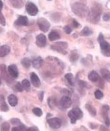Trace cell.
Instances as JSON below:
<instances>
[{
    "instance_id": "34",
    "label": "cell",
    "mask_w": 110,
    "mask_h": 131,
    "mask_svg": "<svg viewBox=\"0 0 110 131\" xmlns=\"http://www.w3.org/2000/svg\"><path fill=\"white\" fill-rule=\"evenodd\" d=\"M48 103H49V105H50V108H53V107H55V105H56L55 98L54 97H50L49 99H48Z\"/></svg>"
},
{
    "instance_id": "21",
    "label": "cell",
    "mask_w": 110,
    "mask_h": 131,
    "mask_svg": "<svg viewBox=\"0 0 110 131\" xmlns=\"http://www.w3.org/2000/svg\"><path fill=\"white\" fill-rule=\"evenodd\" d=\"M9 1H10L11 5L16 8H21L23 6V0H9Z\"/></svg>"
},
{
    "instance_id": "39",
    "label": "cell",
    "mask_w": 110,
    "mask_h": 131,
    "mask_svg": "<svg viewBox=\"0 0 110 131\" xmlns=\"http://www.w3.org/2000/svg\"><path fill=\"white\" fill-rule=\"evenodd\" d=\"M26 131H39L38 128L37 127H36V126H32V127H29V128H27V130Z\"/></svg>"
},
{
    "instance_id": "13",
    "label": "cell",
    "mask_w": 110,
    "mask_h": 131,
    "mask_svg": "<svg viewBox=\"0 0 110 131\" xmlns=\"http://www.w3.org/2000/svg\"><path fill=\"white\" fill-rule=\"evenodd\" d=\"M88 78H89V80H90L91 82H101V79H100L99 74L97 73L95 70L91 71V73L89 74Z\"/></svg>"
},
{
    "instance_id": "36",
    "label": "cell",
    "mask_w": 110,
    "mask_h": 131,
    "mask_svg": "<svg viewBox=\"0 0 110 131\" xmlns=\"http://www.w3.org/2000/svg\"><path fill=\"white\" fill-rule=\"evenodd\" d=\"M63 30H64V32H65L66 34H70V33L72 32V28L70 27V26H68V25H66V26L63 27Z\"/></svg>"
},
{
    "instance_id": "27",
    "label": "cell",
    "mask_w": 110,
    "mask_h": 131,
    "mask_svg": "<svg viewBox=\"0 0 110 131\" xmlns=\"http://www.w3.org/2000/svg\"><path fill=\"white\" fill-rule=\"evenodd\" d=\"M78 59V54H77V52L76 51H73L71 52V54H70V61H71L72 63H75L76 61Z\"/></svg>"
},
{
    "instance_id": "42",
    "label": "cell",
    "mask_w": 110,
    "mask_h": 131,
    "mask_svg": "<svg viewBox=\"0 0 110 131\" xmlns=\"http://www.w3.org/2000/svg\"><path fill=\"white\" fill-rule=\"evenodd\" d=\"M103 40H104V36H103V34H100L99 37H98V41H99V43Z\"/></svg>"
},
{
    "instance_id": "41",
    "label": "cell",
    "mask_w": 110,
    "mask_h": 131,
    "mask_svg": "<svg viewBox=\"0 0 110 131\" xmlns=\"http://www.w3.org/2000/svg\"><path fill=\"white\" fill-rule=\"evenodd\" d=\"M109 19H110L109 14H105V15H104V21H108Z\"/></svg>"
},
{
    "instance_id": "18",
    "label": "cell",
    "mask_w": 110,
    "mask_h": 131,
    "mask_svg": "<svg viewBox=\"0 0 110 131\" xmlns=\"http://www.w3.org/2000/svg\"><path fill=\"white\" fill-rule=\"evenodd\" d=\"M8 104L12 107H15L18 104V98L15 95H10V96H8Z\"/></svg>"
},
{
    "instance_id": "6",
    "label": "cell",
    "mask_w": 110,
    "mask_h": 131,
    "mask_svg": "<svg viewBox=\"0 0 110 131\" xmlns=\"http://www.w3.org/2000/svg\"><path fill=\"white\" fill-rule=\"evenodd\" d=\"M37 25H38V27L40 28V30L43 31V32L49 31V29H50V23H49V21H47V20L44 19V18H39V19L37 20Z\"/></svg>"
},
{
    "instance_id": "33",
    "label": "cell",
    "mask_w": 110,
    "mask_h": 131,
    "mask_svg": "<svg viewBox=\"0 0 110 131\" xmlns=\"http://www.w3.org/2000/svg\"><path fill=\"white\" fill-rule=\"evenodd\" d=\"M33 113L35 115H36V116H41L43 112H42L41 109H39V108H34V109H33Z\"/></svg>"
},
{
    "instance_id": "12",
    "label": "cell",
    "mask_w": 110,
    "mask_h": 131,
    "mask_svg": "<svg viewBox=\"0 0 110 131\" xmlns=\"http://www.w3.org/2000/svg\"><path fill=\"white\" fill-rule=\"evenodd\" d=\"M36 44H37V46L41 47V48L46 46V44H47V38H46L45 35L40 34V35H38L36 37Z\"/></svg>"
},
{
    "instance_id": "14",
    "label": "cell",
    "mask_w": 110,
    "mask_h": 131,
    "mask_svg": "<svg viewBox=\"0 0 110 131\" xmlns=\"http://www.w3.org/2000/svg\"><path fill=\"white\" fill-rule=\"evenodd\" d=\"M30 78H31V82H32V84H33L34 86H36V87H38L39 85H40V80H39L38 76H37L36 73L32 72L30 75Z\"/></svg>"
},
{
    "instance_id": "43",
    "label": "cell",
    "mask_w": 110,
    "mask_h": 131,
    "mask_svg": "<svg viewBox=\"0 0 110 131\" xmlns=\"http://www.w3.org/2000/svg\"><path fill=\"white\" fill-rule=\"evenodd\" d=\"M40 96H39V98H40V100H43V95H44V93L43 92H40Z\"/></svg>"
},
{
    "instance_id": "19",
    "label": "cell",
    "mask_w": 110,
    "mask_h": 131,
    "mask_svg": "<svg viewBox=\"0 0 110 131\" xmlns=\"http://www.w3.org/2000/svg\"><path fill=\"white\" fill-rule=\"evenodd\" d=\"M42 64H43V60H42L41 57L34 58L33 61H32V65H33L34 68H40V67L42 66Z\"/></svg>"
},
{
    "instance_id": "20",
    "label": "cell",
    "mask_w": 110,
    "mask_h": 131,
    "mask_svg": "<svg viewBox=\"0 0 110 131\" xmlns=\"http://www.w3.org/2000/svg\"><path fill=\"white\" fill-rule=\"evenodd\" d=\"M101 74H102L103 79L105 80V81H106L108 82H110V71H108L105 68H102L101 69Z\"/></svg>"
},
{
    "instance_id": "32",
    "label": "cell",
    "mask_w": 110,
    "mask_h": 131,
    "mask_svg": "<svg viewBox=\"0 0 110 131\" xmlns=\"http://www.w3.org/2000/svg\"><path fill=\"white\" fill-rule=\"evenodd\" d=\"M9 123L14 125V126H21L22 123H21V121L19 119H17V118H12L10 121H9Z\"/></svg>"
},
{
    "instance_id": "38",
    "label": "cell",
    "mask_w": 110,
    "mask_h": 131,
    "mask_svg": "<svg viewBox=\"0 0 110 131\" xmlns=\"http://www.w3.org/2000/svg\"><path fill=\"white\" fill-rule=\"evenodd\" d=\"M78 84H79L80 87H86L87 86V83L85 82H82V81H78Z\"/></svg>"
},
{
    "instance_id": "24",
    "label": "cell",
    "mask_w": 110,
    "mask_h": 131,
    "mask_svg": "<svg viewBox=\"0 0 110 131\" xmlns=\"http://www.w3.org/2000/svg\"><path fill=\"white\" fill-rule=\"evenodd\" d=\"M91 33H92V31H91L88 26H85V27L82 29V31H81V33H80V35L83 36V37H87V36L91 35Z\"/></svg>"
},
{
    "instance_id": "45",
    "label": "cell",
    "mask_w": 110,
    "mask_h": 131,
    "mask_svg": "<svg viewBox=\"0 0 110 131\" xmlns=\"http://www.w3.org/2000/svg\"><path fill=\"white\" fill-rule=\"evenodd\" d=\"M49 1H50V0H49Z\"/></svg>"
},
{
    "instance_id": "3",
    "label": "cell",
    "mask_w": 110,
    "mask_h": 131,
    "mask_svg": "<svg viewBox=\"0 0 110 131\" xmlns=\"http://www.w3.org/2000/svg\"><path fill=\"white\" fill-rule=\"evenodd\" d=\"M68 117L71 121V124H75L77 120L81 119L83 117V112L79 108H74L68 112Z\"/></svg>"
},
{
    "instance_id": "10",
    "label": "cell",
    "mask_w": 110,
    "mask_h": 131,
    "mask_svg": "<svg viewBox=\"0 0 110 131\" xmlns=\"http://www.w3.org/2000/svg\"><path fill=\"white\" fill-rule=\"evenodd\" d=\"M108 112H109V106H108V105H104V106L102 107V115L104 116L105 125L107 126L110 125V121H109V119H108Z\"/></svg>"
},
{
    "instance_id": "31",
    "label": "cell",
    "mask_w": 110,
    "mask_h": 131,
    "mask_svg": "<svg viewBox=\"0 0 110 131\" xmlns=\"http://www.w3.org/2000/svg\"><path fill=\"white\" fill-rule=\"evenodd\" d=\"M22 87H23V89L28 90L29 87H30V82H29L28 80H23L22 82Z\"/></svg>"
},
{
    "instance_id": "23",
    "label": "cell",
    "mask_w": 110,
    "mask_h": 131,
    "mask_svg": "<svg viewBox=\"0 0 110 131\" xmlns=\"http://www.w3.org/2000/svg\"><path fill=\"white\" fill-rule=\"evenodd\" d=\"M86 109L91 113V116H96V110L94 109L93 106H91L90 104H86Z\"/></svg>"
},
{
    "instance_id": "25",
    "label": "cell",
    "mask_w": 110,
    "mask_h": 131,
    "mask_svg": "<svg viewBox=\"0 0 110 131\" xmlns=\"http://www.w3.org/2000/svg\"><path fill=\"white\" fill-rule=\"evenodd\" d=\"M31 64H32V62H31V60L29 59V58H23V59L22 60V65L25 68H30Z\"/></svg>"
},
{
    "instance_id": "29",
    "label": "cell",
    "mask_w": 110,
    "mask_h": 131,
    "mask_svg": "<svg viewBox=\"0 0 110 131\" xmlns=\"http://www.w3.org/2000/svg\"><path fill=\"white\" fill-rule=\"evenodd\" d=\"M94 96H95L96 99H101V98H103V96H104V94H103V92L101 90L97 89V90H95V92H94Z\"/></svg>"
},
{
    "instance_id": "4",
    "label": "cell",
    "mask_w": 110,
    "mask_h": 131,
    "mask_svg": "<svg viewBox=\"0 0 110 131\" xmlns=\"http://www.w3.org/2000/svg\"><path fill=\"white\" fill-rule=\"evenodd\" d=\"M71 104H72L71 98L66 96H63V97L61 98V100L59 101V108H60L61 110L64 111V110L68 109L69 107L71 106Z\"/></svg>"
},
{
    "instance_id": "35",
    "label": "cell",
    "mask_w": 110,
    "mask_h": 131,
    "mask_svg": "<svg viewBox=\"0 0 110 131\" xmlns=\"http://www.w3.org/2000/svg\"><path fill=\"white\" fill-rule=\"evenodd\" d=\"M15 89H16L17 91H19V92H22V91L23 90V87H22V83H20V82H17L16 85H15Z\"/></svg>"
},
{
    "instance_id": "17",
    "label": "cell",
    "mask_w": 110,
    "mask_h": 131,
    "mask_svg": "<svg viewBox=\"0 0 110 131\" xmlns=\"http://www.w3.org/2000/svg\"><path fill=\"white\" fill-rule=\"evenodd\" d=\"M61 38L60 34H59V32H57V31H51V32L49 34V39L51 41H55L57 40V39H59V38Z\"/></svg>"
},
{
    "instance_id": "16",
    "label": "cell",
    "mask_w": 110,
    "mask_h": 131,
    "mask_svg": "<svg viewBox=\"0 0 110 131\" xmlns=\"http://www.w3.org/2000/svg\"><path fill=\"white\" fill-rule=\"evenodd\" d=\"M10 52V48L8 45H2L0 47V56L1 57H4L6 55H8Z\"/></svg>"
},
{
    "instance_id": "44",
    "label": "cell",
    "mask_w": 110,
    "mask_h": 131,
    "mask_svg": "<svg viewBox=\"0 0 110 131\" xmlns=\"http://www.w3.org/2000/svg\"><path fill=\"white\" fill-rule=\"evenodd\" d=\"M2 8H3V2L1 1V0H0V10H1Z\"/></svg>"
},
{
    "instance_id": "30",
    "label": "cell",
    "mask_w": 110,
    "mask_h": 131,
    "mask_svg": "<svg viewBox=\"0 0 110 131\" xmlns=\"http://www.w3.org/2000/svg\"><path fill=\"white\" fill-rule=\"evenodd\" d=\"M27 130V128H26V126H24V125H21V126H16V127H13V129H12V131H26Z\"/></svg>"
},
{
    "instance_id": "8",
    "label": "cell",
    "mask_w": 110,
    "mask_h": 131,
    "mask_svg": "<svg viewBox=\"0 0 110 131\" xmlns=\"http://www.w3.org/2000/svg\"><path fill=\"white\" fill-rule=\"evenodd\" d=\"M100 47L102 50V53L107 57H110V44L105 39L100 42Z\"/></svg>"
},
{
    "instance_id": "37",
    "label": "cell",
    "mask_w": 110,
    "mask_h": 131,
    "mask_svg": "<svg viewBox=\"0 0 110 131\" xmlns=\"http://www.w3.org/2000/svg\"><path fill=\"white\" fill-rule=\"evenodd\" d=\"M0 23H1V25H6L5 18H4V15H3L2 13L0 14Z\"/></svg>"
},
{
    "instance_id": "15",
    "label": "cell",
    "mask_w": 110,
    "mask_h": 131,
    "mask_svg": "<svg viewBox=\"0 0 110 131\" xmlns=\"http://www.w3.org/2000/svg\"><path fill=\"white\" fill-rule=\"evenodd\" d=\"M16 25L20 26H25L28 25V19L26 16H20L16 21Z\"/></svg>"
},
{
    "instance_id": "40",
    "label": "cell",
    "mask_w": 110,
    "mask_h": 131,
    "mask_svg": "<svg viewBox=\"0 0 110 131\" xmlns=\"http://www.w3.org/2000/svg\"><path fill=\"white\" fill-rule=\"evenodd\" d=\"M73 25H74L75 27H79L80 25H79V24H78V23L77 22V21H76V20H73Z\"/></svg>"
},
{
    "instance_id": "26",
    "label": "cell",
    "mask_w": 110,
    "mask_h": 131,
    "mask_svg": "<svg viewBox=\"0 0 110 131\" xmlns=\"http://www.w3.org/2000/svg\"><path fill=\"white\" fill-rule=\"evenodd\" d=\"M1 111L2 112H8V105L6 104V101L4 100V96H1Z\"/></svg>"
},
{
    "instance_id": "22",
    "label": "cell",
    "mask_w": 110,
    "mask_h": 131,
    "mask_svg": "<svg viewBox=\"0 0 110 131\" xmlns=\"http://www.w3.org/2000/svg\"><path fill=\"white\" fill-rule=\"evenodd\" d=\"M65 79H66V81L68 82V83L71 86H74L75 85V78H74V76H73V74H71V73H67V74H65Z\"/></svg>"
},
{
    "instance_id": "28",
    "label": "cell",
    "mask_w": 110,
    "mask_h": 131,
    "mask_svg": "<svg viewBox=\"0 0 110 131\" xmlns=\"http://www.w3.org/2000/svg\"><path fill=\"white\" fill-rule=\"evenodd\" d=\"M9 127H10V123L4 122L1 125V131H9Z\"/></svg>"
},
{
    "instance_id": "5",
    "label": "cell",
    "mask_w": 110,
    "mask_h": 131,
    "mask_svg": "<svg viewBox=\"0 0 110 131\" xmlns=\"http://www.w3.org/2000/svg\"><path fill=\"white\" fill-rule=\"evenodd\" d=\"M51 49L58 52H62L63 54H65V50L67 49V43L66 42H57L51 46Z\"/></svg>"
},
{
    "instance_id": "11",
    "label": "cell",
    "mask_w": 110,
    "mask_h": 131,
    "mask_svg": "<svg viewBox=\"0 0 110 131\" xmlns=\"http://www.w3.org/2000/svg\"><path fill=\"white\" fill-rule=\"evenodd\" d=\"M8 72L12 78H17L19 76V71H18V68L16 65H10L8 67Z\"/></svg>"
},
{
    "instance_id": "7",
    "label": "cell",
    "mask_w": 110,
    "mask_h": 131,
    "mask_svg": "<svg viewBox=\"0 0 110 131\" xmlns=\"http://www.w3.org/2000/svg\"><path fill=\"white\" fill-rule=\"evenodd\" d=\"M48 124H49V126L51 127V128H54V129H58L60 128L61 126H62V120H61L60 118H50V119H48Z\"/></svg>"
},
{
    "instance_id": "9",
    "label": "cell",
    "mask_w": 110,
    "mask_h": 131,
    "mask_svg": "<svg viewBox=\"0 0 110 131\" xmlns=\"http://www.w3.org/2000/svg\"><path fill=\"white\" fill-rule=\"evenodd\" d=\"M26 11L31 16H36L37 12H38V8H37V7L34 3L29 2L26 4Z\"/></svg>"
},
{
    "instance_id": "2",
    "label": "cell",
    "mask_w": 110,
    "mask_h": 131,
    "mask_svg": "<svg viewBox=\"0 0 110 131\" xmlns=\"http://www.w3.org/2000/svg\"><path fill=\"white\" fill-rule=\"evenodd\" d=\"M72 10H73V12L76 15L81 17V18L86 16L88 17L89 12H90L89 8L85 5L80 4V3H75V4H73V6H72Z\"/></svg>"
},
{
    "instance_id": "1",
    "label": "cell",
    "mask_w": 110,
    "mask_h": 131,
    "mask_svg": "<svg viewBox=\"0 0 110 131\" xmlns=\"http://www.w3.org/2000/svg\"><path fill=\"white\" fill-rule=\"evenodd\" d=\"M101 13H102V8L100 5H95L93 6L89 12L88 15V20L89 22L93 23V24H97L99 22L100 16H101Z\"/></svg>"
}]
</instances>
